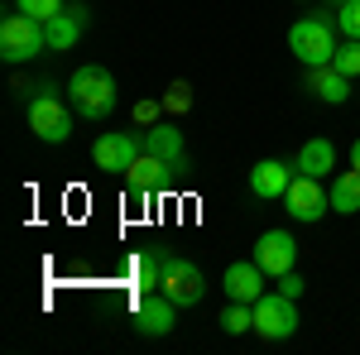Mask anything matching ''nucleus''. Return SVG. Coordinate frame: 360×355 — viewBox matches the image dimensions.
<instances>
[{
	"label": "nucleus",
	"instance_id": "1",
	"mask_svg": "<svg viewBox=\"0 0 360 355\" xmlns=\"http://www.w3.org/2000/svg\"><path fill=\"white\" fill-rule=\"evenodd\" d=\"M68 101L82 120H106L115 110V77L101 63H82L72 77H68Z\"/></svg>",
	"mask_w": 360,
	"mask_h": 355
},
{
	"label": "nucleus",
	"instance_id": "2",
	"mask_svg": "<svg viewBox=\"0 0 360 355\" xmlns=\"http://www.w3.org/2000/svg\"><path fill=\"white\" fill-rule=\"evenodd\" d=\"M39 53H49L44 20H34L25 10H10V15L0 20V58H5L10 67H20V63H34Z\"/></svg>",
	"mask_w": 360,
	"mask_h": 355
},
{
	"label": "nucleus",
	"instance_id": "3",
	"mask_svg": "<svg viewBox=\"0 0 360 355\" xmlns=\"http://www.w3.org/2000/svg\"><path fill=\"white\" fill-rule=\"evenodd\" d=\"M68 106L72 101L53 96V82H39L34 86V101H29V130L44 144H68L72 139V115H77V110H68Z\"/></svg>",
	"mask_w": 360,
	"mask_h": 355
},
{
	"label": "nucleus",
	"instance_id": "4",
	"mask_svg": "<svg viewBox=\"0 0 360 355\" xmlns=\"http://www.w3.org/2000/svg\"><path fill=\"white\" fill-rule=\"evenodd\" d=\"M288 53L298 58L303 67H327L336 58V29L332 20H322V15H307L298 25L288 29Z\"/></svg>",
	"mask_w": 360,
	"mask_h": 355
},
{
	"label": "nucleus",
	"instance_id": "5",
	"mask_svg": "<svg viewBox=\"0 0 360 355\" xmlns=\"http://www.w3.org/2000/svg\"><path fill=\"white\" fill-rule=\"evenodd\" d=\"M255 307V336L259 341H288L298 331V298H283V293H259L250 302Z\"/></svg>",
	"mask_w": 360,
	"mask_h": 355
},
{
	"label": "nucleus",
	"instance_id": "6",
	"mask_svg": "<svg viewBox=\"0 0 360 355\" xmlns=\"http://www.w3.org/2000/svg\"><path fill=\"white\" fill-rule=\"evenodd\" d=\"M283 212H288L293 221H303V226L327 217V212H332V197H327V188H322V178L293 173V183H288V192H283Z\"/></svg>",
	"mask_w": 360,
	"mask_h": 355
},
{
	"label": "nucleus",
	"instance_id": "7",
	"mask_svg": "<svg viewBox=\"0 0 360 355\" xmlns=\"http://www.w3.org/2000/svg\"><path fill=\"white\" fill-rule=\"evenodd\" d=\"M159 288H164L178 307H197V302L207 298V278H202V269H197L193 259H164Z\"/></svg>",
	"mask_w": 360,
	"mask_h": 355
},
{
	"label": "nucleus",
	"instance_id": "8",
	"mask_svg": "<svg viewBox=\"0 0 360 355\" xmlns=\"http://www.w3.org/2000/svg\"><path fill=\"white\" fill-rule=\"evenodd\" d=\"M130 322H135L139 336H168L173 322H178V302L168 298L164 288H159V293H144V298L135 302V312H130Z\"/></svg>",
	"mask_w": 360,
	"mask_h": 355
},
{
	"label": "nucleus",
	"instance_id": "9",
	"mask_svg": "<svg viewBox=\"0 0 360 355\" xmlns=\"http://www.w3.org/2000/svg\"><path fill=\"white\" fill-rule=\"evenodd\" d=\"M255 264L278 278V273H288L298 264V240H293V231H264L259 240H255Z\"/></svg>",
	"mask_w": 360,
	"mask_h": 355
},
{
	"label": "nucleus",
	"instance_id": "10",
	"mask_svg": "<svg viewBox=\"0 0 360 355\" xmlns=\"http://www.w3.org/2000/svg\"><path fill=\"white\" fill-rule=\"evenodd\" d=\"M139 154H144V139L139 135H101L91 144V164L101 173H125Z\"/></svg>",
	"mask_w": 360,
	"mask_h": 355
},
{
	"label": "nucleus",
	"instance_id": "11",
	"mask_svg": "<svg viewBox=\"0 0 360 355\" xmlns=\"http://www.w3.org/2000/svg\"><path fill=\"white\" fill-rule=\"evenodd\" d=\"M144 154H154L173 178L188 168V144H183V130L178 125H149L144 130Z\"/></svg>",
	"mask_w": 360,
	"mask_h": 355
},
{
	"label": "nucleus",
	"instance_id": "12",
	"mask_svg": "<svg viewBox=\"0 0 360 355\" xmlns=\"http://www.w3.org/2000/svg\"><path fill=\"white\" fill-rule=\"evenodd\" d=\"M293 173H298V168L283 164V159H259V164L250 168V192H255L259 202H274V197H283V192H288Z\"/></svg>",
	"mask_w": 360,
	"mask_h": 355
},
{
	"label": "nucleus",
	"instance_id": "13",
	"mask_svg": "<svg viewBox=\"0 0 360 355\" xmlns=\"http://www.w3.org/2000/svg\"><path fill=\"white\" fill-rule=\"evenodd\" d=\"M82 29H86V5H68L63 15L44 20V34H49V53H68V49H77Z\"/></svg>",
	"mask_w": 360,
	"mask_h": 355
},
{
	"label": "nucleus",
	"instance_id": "14",
	"mask_svg": "<svg viewBox=\"0 0 360 355\" xmlns=\"http://www.w3.org/2000/svg\"><path fill=\"white\" fill-rule=\"evenodd\" d=\"M264 278H269V273L259 269L255 259H240V264H231V269L221 273V288H226L231 302H255L264 293Z\"/></svg>",
	"mask_w": 360,
	"mask_h": 355
},
{
	"label": "nucleus",
	"instance_id": "15",
	"mask_svg": "<svg viewBox=\"0 0 360 355\" xmlns=\"http://www.w3.org/2000/svg\"><path fill=\"white\" fill-rule=\"evenodd\" d=\"M307 91L317 96V101H327V106H341V101H351V77L327 63V67H307Z\"/></svg>",
	"mask_w": 360,
	"mask_h": 355
},
{
	"label": "nucleus",
	"instance_id": "16",
	"mask_svg": "<svg viewBox=\"0 0 360 355\" xmlns=\"http://www.w3.org/2000/svg\"><path fill=\"white\" fill-rule=\"evenodd\" d=\"M293 168L307 173V178H327V173H336V144H332V139H322V135L303 139V149H298Z\"/></svg>",
	"mask_w": 360,
	"mask_h": 355
},
{
	"label": "nucleus",
	"instance_id": "17",
	"mask_svg": "<svg viewBox=\"0 0 360 355\" xmlns=\"http://www.w3.org/2000/svg\"><path fill=\"white\" fill-rule=\"evenodd\" d=\"M125 183H130V192H149V197H154L159 188H168V183H173V173H168L154 154H139L135 164L125 168Z\"/></svg>",
	"mask_w": 360,
	"mask_h": 355
},
{
	"label": "nucleus",
	"instance_id": "18",
	"mask_svg": "<svg viewBox=\"0 0 360 355\" xmlns=\"http://www.w3.org/2000/svg\"><path fill=\"white\" fill-rule=\"evenodd\" d=\"M327 197H332V212H336V217H356V212H360V168L336 173V183L327 188Z\"/></svg>",
	"mask_w": 360,
	"mask_h": 355
},
{
	"label": "nucleus",
	"instance_id": "19",
	"mask_svg": "<svg viewBox=\"0 0 360 355\" xmlns=\"http://www.w3.org/2000/svg\"><path fill=\"white\" fill-rule=\"evenodd\" d=\"M221 331L226 336H245V331H255V307L250 302H231L221 312Z\"/></svg>",
	"mask_w": 360,
	"mask_h": 355
},
{
	"label": "nucleus",
	"instance_id": "20",
	"mask_svg": "<svg viewBox=\"0 0 360 355\" xmlns=\"http://www.w3.org/2000/svg\"><path fill=\"white\" fill-rule=\"evenodd\" d=\"M159 101H164L168 115H188V106H193V86H188V82H168Z\"/></svg>",
	"mask_w": 360,
	"mask_h": 355
},
{
	"label": "nucleus",
	"instance_id": "21",
	"mask_svg": "<svg viewBox=\"0 0 360 355\" xmlns=\"http://www.w3.org/2000/svg\"><path fill=\"white\" fill-rule=\"evenodd\" d=\"M336 67L346 72V77H360V39H341L336 44V58H332Z\"/></svg>",
	"mask_w": 360,
	"mask_h": 355
},
{
	"label": "nucleus",
	"instance_id": "22",
	"mask_svg": "<svg viewBox=\"0 0 360 355\" xmlns=\"http://www.w3.org/2000/svg\"><path fill=\"white\" fill-rule=\"evenodd\" d=\"M336 25L346 39H360V0H346V5H336Z\"/></svg>",
	"mask_w": 360,
	"mask_h": 355
},
{
	"label": "nucleus",
	"instance_id": "23",
	"mask_svg": "<svg viewBox=\"0 0 360 355\" xmlns=\"http://www.w3.org/2000/svg\"><path fill=\"white\" fill-rule=\"evenodd\" d=\"M15 10H25V15H34V20H53V15H63L68 5H63V0H15Z\"/></svg>",
	"mask_w": 360,
	"mask_h": 355
},
{
	"label": "nucleus",
	"instance_id": "24",
	"mask_svg": "<svg viewBox=\"0 0 360 355\" xmlns=\"http://www.w3.org/2000/svg\"><path fill=\"white\" fill-rule=\"evenodd\" d=\"M274 283H278V293H283V298H303V288H307V283H303V273H298V269L278 273Z\"/></svg>",
	"mask_w": 360,
	"mask_h": 355
},
{
	"label": "nucleus",
	"instance_id": "25",
	"mask_svg": "<svg viewBox=\"0 0 360 355\" xmlns=\"http://www.w3.org/2000/svg\"><path fill=\"white\" fill-rule=\"evenodd\" d=\"M159 110H164V101H135V125L149 130V125L159 120Z\"/></svg>",
	"mask_w": 360,
	"mask_h": 355
},
{
	"label": "nucleus",
	"instance_id": "26",
	"mask_svg": "<svg viewBox=\"0 0 360 355\" xmlns=\"http://www.w3.org/2000/svg\"><path fill=\"white\" fill-rule=\"evenodd\" d=\"M351 168H360V135H356V144H351Z\"/></svg>",
	"mask_w": 360,
	"mask_h": 355
},
{
	"label": "nucleus",
	"instance_id": "27",
	"mask_svg": "<svg viewBox=\"0 0 360 355\" xmlns=\"http://www.w3.org/2000/svg\"><path fill=\"white\" fill-rule=\"evenodd\" d=\"M336 5H346V0H336Z\"/></svg>",
	"mask_w": 360,
	"mask_h": 355
}]
</instances>
